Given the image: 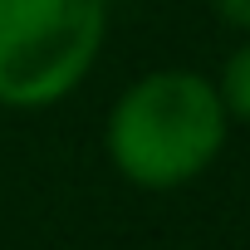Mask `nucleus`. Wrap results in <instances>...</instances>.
Instances as JSON below:
<instances>
[{"label": "nucleus", "instance_id": "nucleus-1", "mask_svg": "<svg viewBox=\"0 0 250 250\" xmlns=\"http://www.w3.org/2000/svg\"><path fill=\"white\" fill-rule=\"evenodd\" d=\"M230 118L216 83L196 69H152L133 79L108 108L103 147L123 182L138 191H177L216 167Z\"/></svg>", "mask_w": 250, "mask_h": 250}, {"label": "nucleus", "instance_id": "nucleus-2", "mask_svg": "<svg viewBox=\"0 0 250 250\" xmlns=\"http://www.w3.org/2000/svg\"><path fill=\"white\" fill-rule=\"evenodd\" d=\"M108 44V0H0V108L44 113L83 88Z\"/></svg>", "mask_w": 250, "mask_h": 250}, {"label": "nucleus", "instance_id": "nucleus-4", "mask_svg": "<svg viewBox=\"0 0 250 250\" xmlns=\"http://www.w3.org/2000/svg\"><path fill=\"white\" fill-rule=\"evenodd\" d=\"M211 5H216V15H221L230 30L250 35V0H211Z\"/></svg>", "mask_w": 250, "mask_h": 250}, {"label": "nucleus", "instance_id": "nucleus-3", "mask_svg": "<svg viewBox=\"0 0 250 250\" xmlns=\"http://www.w3.org/2000/svg\"><path fill=\"white\" fill-rule=\"evenodd\" d=\"M211 83H216V98H221L226 118L230 123H250V35L226 54V64H221V74Z\"/></svg>", "mask_w": 250, "mask_h": 250}]
</instances>
